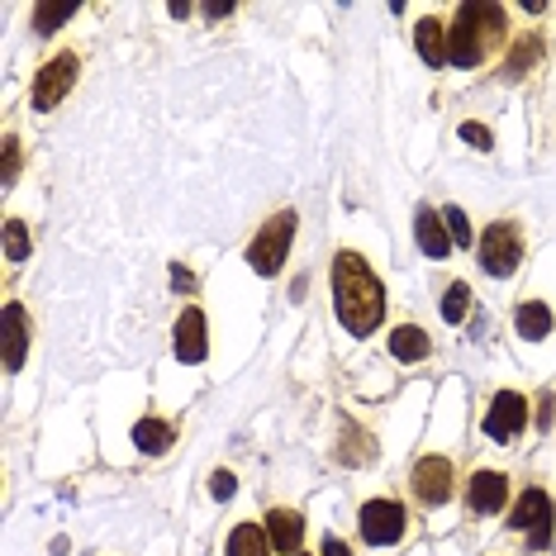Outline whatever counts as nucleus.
<instances>
[{
    "mask_svg": "<svg viewBox=\"0 0 556 556\" xmlns=\"http://www.w3.org/2000/svg\"><path fill=\"white\" fill-rule=\"evenodd\" d=\"M290 243H295V214L281 210V214H271V219L257 229V238L248 243V267L257 276H276L286 267Z\"/></svg>",
    "mask_w": 556,
    "mask_h": 556,
    "instance_id": "obj_2",
    "label": "nucleus"
},
{
    "mask_svg": "<svg viewBox=\"0 0 556 556\" xmlns=\"http://www.w3.org/2000/svg\"><path fill=\"white\" fill-rule=\"evenodd\" d=\"M300 556H305V552H300Z\"/></svg>",
    "mask_w": 556,
    "mask_h": 556,
    "instance_id": "obj_30",
    "label": "nucleus"
},
{
    "mask_svg": "<svg viewBox=\"0 0 556 556\" xmlns=\"http://www.w3.org/2000/svg\"><path fill=\"white\" fill-rule=\"evenodd\" d=\"M357 528L371 547H395L404 538V509L395 500H366L357 514Z\"/></svg>",
    "mask_w": 556,
    "mask_h": 556,
    "instance_id": "obj_7",
    "label": "nucleus"
},
{
    "mask_svg": "<svg viewBox=\"0 0 556 556\" xmlns=\"http://www.w3.org/2000/svg\"><path fill=\"white\" fill-rule=\"evenodd\" d=\"M518 262H523V229L514 219H495L480 233V267L490 276H514Z\"/></svg>",
    "mask_w": 556,
    "mask_h": 556,
    "instance_id": "obj_4",
    "label": "nucleus"
},
{
    "mask_svg": "<svg viewBox=\"0 0 556 556\" xmlns=\"http://www.w3.org/2000/svg\"><path fill=\"white\" fill-rule=\"evenodd\" d=\"M504 504H509V476L504 471H476L471 485H466V509L476 518L485 514H500Z\"/></svg>",
    "mask_w": 556,
    "mask_h": 556,
    "instance_id": "obj_9",
    "label": "nucleus"
},
{
    "mask_svg": "<svg viewBox=\"0 0 556 556\" xmlns=\"http://www.w3.org/2000/svg\"><path fill=\"white\" fill-rule=\"evenodd\" d=\"M528 424V400L518 395V390H500L495 400H490V414H485V433L495 442H514L523 433Z\"/></svg>",
    "mask_w": 556,
    "mask_h": 556,
    "instance_id": "obj_8",
    "label": "nucleus"
},
{
    "mask_svg": "<svg viewBox=\"0 0 556 556\" xmlns=\"http://www.w3.org/2000/svg\"><path fill=\"white\" fill-rule=\"evenodd\" d=\"M466 314H471V286H466V281H452L447 290H442V319H447V324H462Z\"/></svg>",
    "mask_w": 556,
    "mask_h": 556,
    "instance_id": "obj_21",
    "label": "nucleus"
},
{
    "mask_svg": "<svg viewBox=\"0 0 556 556\" xmlns=\"http://www.w3.org/2000/svg\"><path fill=\"white\" fill-rule=\"evenodd\" d=\"M414 238H419V248L428 252V257H447V252H452L447 224H442V214L428 210V205L414 210Z\"/></svg>",
    "mask_w": 556,
    "mask_h": 556,
    "instance_id": "obj_12",
    "label": "nucleus"
},
{
    "mask_svg": "<svg viewBox=\"0 0 556 556\" xmlns=\"http://www.w3.org/2000/svg\"><path fill=\"white\" fill-rule=\"evenodd\" d=\"M485 53H490V48L476 39V29H466L462 20H452V29H447V62H452V67H480Z\"/></svg>",
    "mask_w": 556,
    "mask_h": 556,
    "instance_id": "obj_15",
    "label": "nucleus"
},
{
    "mask_svg": "<svg viewBox=\"0 0 556 556\" xmlns=\"http://www.w3.org/2000/svg\"><path fill=\"white\" fill-rule=\"evenodd\" d=\"M267 538H271L276 552L300 556V542H305V514H295V509H271V514H267Z\"/></svg>",
    "mask_w": 556,
    "mask_h": 556,
    "instance_id": "obj_11",
    "label": "nucleus"
},
{
    "mask_svg": "<svg viewBox=\"0 0 556 556\" xmlns=\"http://www.w3.org/2000/svg\"><path fill=\"white\" fill-rule=\"evenodd\" d=\"M77 72H81V58L77 53H53L43 62L39 72H34V110H58L62 96H72V86H77Z\"/></svg>",
    "mask_w": 556,
    "mask_h": 556,
    "instance_id": "obj_5",
    "label": "nucleus"
},
{
    "mask_svg": "<svg viewBox=\"0 0 556 556\" xmlns=\"http://www.w3.org/2000/svg\"><path fill=\"white\" fill-rule=\"evenodd\" d=\"M229 556H271V538L262 523H238L229 533V547H224Z\"/></svg>",
    "mask_w": 556,
    "mask_h": 556,
    "instance_id": "obj_19",
    "label": "nucleus"
},
{
    "mask_svg": "<svg viewBox=\"0 0 556 556\" xmlns=\"http://www.w3.org/2000/svg\"><path fill=\"white\" fill-rule=\"evenodd\" d=\"M15 176H20V143L15 138H5V172H0V181L15 186Z\"/></svg>",
    "mask_w": 556,
    "mask_h": 556,
    "instance_id": "obj_26",
    "label": "nucleus"
},
{
    "mask_svg": "<svg viewBox=\"0 0 556 556\" xmlns=\"http://www.w3.org/2000/svg\"><path fill=\"white\" fill-rule=\"evenodd\" d=\"M324 556H352V547L343 538H324Z\"/></svg>",
    "mask_w": 556,
    "mask_h": 556,
    "instance_id": "obj_29",
    "label": "nucleus"
},
{
    "mask_svg": "<svg viewBox=\"0 0 556 556\" xmlns=\"http://www.w3.org/2000/svg\"><path fill=\"white\" fill-rule=\"evenodd\" d=\"M457 20L466 24V29H476V39L485 48H500L504 39H509V29H504V5H490V0H466V5L457 10Z\"/></svg>",
    "mask_w": 556,
    "mask_h": 556,
    "instance_id": "obj_10",
    "label": "nucleus"
},
{
    "mask_svg": "<svg viewBox=\"0 0 556 556\" xmlns=\"http://www.w3.org/2000/svg\"><path fill=\"white\" fill-rule=\"evenodd\" d=\"M409 485H414V500H419L424 509H442V504L452 500V490H457V462L442 457V452H428V457L414 462Z\"/></svg>",
    "mask_w": 556,
    "mask_h": 556,
    "instance_id": "obj_3",
    "label": "nucleus"
},
{
    "mask_svg": "<svg viewBox=\"0 0 556 556\" xmlns=\"http://www.w3.org/2000/svg\"><path fill=\"white\" fill-rule=\"evenodd\" d=\"M533 62H538V39H518L514 53H509V62H504V72H509V77H523Z\"/></svg>",
    "mask_w": 556,
    "mask_h": 556,
    "instance_id": "obj_24",
    "label": "nucleus"
},
{
    "mask_svg": "<svg viewBox=\"0 0 556 556\" xmlns=\"http://www.w3.org/2000/svg\"><path fill=\"white\" fill-rule=\"evenodd\" d=\"M24 352H29V314H24V305L10 300L5 305V371H20Z\"/></svg>",
    "mask_w": 556,
    "mask_h": 556,
    "instance_id": "obj_13",
    "label": "nucleus"
},
{
    "mask_svg": "<svg viewBox=\"0 0 556 556\" xmlns=\"http://www.w3.org/2000/svg\"><path fill=\"white\" fill-rule=\"evenodd\" d=\"M176 357L181 362L205 357V314H200L195 305L181 309V319H176Z\"/></svg>",
    "mask_w": 556,
    "mask_h": 556,
    "instance_id": "obj_14",
    "label": "nucleus"
},
{
    "mask_svg": "<svg viewBox=\"0 0 556 556\" xmlns=\"http://www.w3.org/2000/svg\"><path fill=\"white\" fill-rule=\"evenodd\" d=\"M134 447H138V452H148V457H157V452H167V447H172V428L148 414V419H138V424H134Z\"/></svg>",
    "mask_w": 556,
    "mask_h": 556,
    "instance_id": "obj_20",
    "label": "nucleus"
},
{
    "mask_svg": "<svg viewBox=\"0 0 556 556\" xmlns=\"http://www.w3.org/2000/svg\"><path fill=\"white\" fill-rule=\"evenodd\" d=\"M333 309L352 338L376 333V324L386 319V290L357 252H338L333 257Z\"/></svg>",
    "mask_w": 556,
    "mask_h": 556,
    "instance_id": "obj_1",
    "label": "nucleus"
},
{
    "mask_svg": "<svg viewBox=\"0 0 556 556\" xmlns=\"http://www.w3.org/2000/svg\"><path fill=\"white\" fill-rule=\"evenodd\" d=\"M72 15H77V5H72V0H58V5H39V10H34V29H39V34H53L58 24H67Z\"/></svg>",
    "mask_w": 556,
    "mask_h": 556,
    "instance_id": "obj_22",
    "label": "nucleus"
},
{
    "mask_svg": "<svg viewBox=\"0 0 556 556\" xmlns=\"http://www.w3.org/2000/svg\"><path fill=\"white\" fill-rule=\"evenodd\" d=\"M29 257V229L20 219H5V262H24Z\"/></svg>",
    "mask_w": 556,
    "mask_h": 556,
    "instance_id": "obj_23",
    "label": "nucleus"
},
{
    "mask_svg": "<svg viewBox=\"0 0 556 556\" xmlns=\"http://www.w3.org/2000/svg\"><path fill=\"white\" fill-rule=\"evenodd\" d=\"M442 224H447V233H452V243H457V248L471 243V224H466V214H462L457 205L442 210Z\"/></svg>",
    "mask_w": 556,
    "mask_h": 556,
    "instance_id": "obj_25",
    "label": "nucleus"
},
{
    "mask_svg": "<svg viewBox=\"0 0 556 556\" xmlns=\"http://www.w3.org/2000/svg\"><path fill=\"white\" fill-rule=\"evenodd\" d=\"M509 528H514V533H523L533 552L547 547V542H552V504H547V490L528 485L523 495H518L514 514H509Z\"/></svg>",
    "mask_w": 556,
    "mask_h": 556,
    "instance_id": "obj_6",
    "label": "nucleus"
},
{
    "mask_svg": "<svg viewBox=\"0 0 556 556\" xmlns=\"http://www.w3.org/2000/svg\"><path fill=\"white\" fill-rule=\"evenodd\" d=\"M414 43H419V58L428 62V67H442V62H447V29H442L438 20H419Z\"/></svg>",
    "mask_w": 556,
    "mask_h": 556,
    "instance_id": "obj_18",
    "label": "nucleus"
},
{
    "mask_svg": "<svg viewBox=\"0 0 556 556\" xmlns=\"http://www.w3.org/2000/svg\"><path fill=\"white\" fill-rule=\"evenodd\" d=\"M462 138H466V143H476L480 153H490V143H495V138H490V129H485V124H462Z\"/></svg>",
    "mask_w": 556,
    "mask_h": 556,
    "instance_id": "obj_27",
    "label": "nucleus"
},
{
    "mask_svg": "<svg viewBox=\"0 0 556 556\" xmlns=\"http://www.w3.org/2000/svg\"><path fill=\"white\" fill-rule=\"evenodd\" d=\"M552 309L542 305V300H523V305L514 309V328H518V338H528V343H538V338H547L552 333Z\"/></svg>",
    "mask_w": 556,
    "mask_h": 556,
    "instance_id": "obj_17",
    "label": "nucleus"
},
{
    "mask_svg": "<svg viewBox=\"0 0 556 556\" xmlns=\"http://www.w3.org/2000/svg\"><path fill=\"white\" fill-rule=\"evenodd\" d=\"M428 352H433V343H428V333L419 324H400L395 333H390V357L404 362V366H414V362H424Z\"/></svg>",
    "mask_w": 556,
    "mask_h": 556,
    "instance_id": "obj_16",
    "label": "nucleus"
},
{
    "mask_svg": "<svg viewBox=\"0 0 556 556\" xmlns=\"http://www.w3.org/2000/svg\"><path fill=\"white\" fill-rule=\"evenodd\" d=\"M233 485H238L233 471H214V476H210V495H214V500H229Z\"/></svg>",
    "mask_w": 556,
    "mask_h": 556,
    "instance_id": "obj_28",
    "label": "nucleus"
}]
</instances>
